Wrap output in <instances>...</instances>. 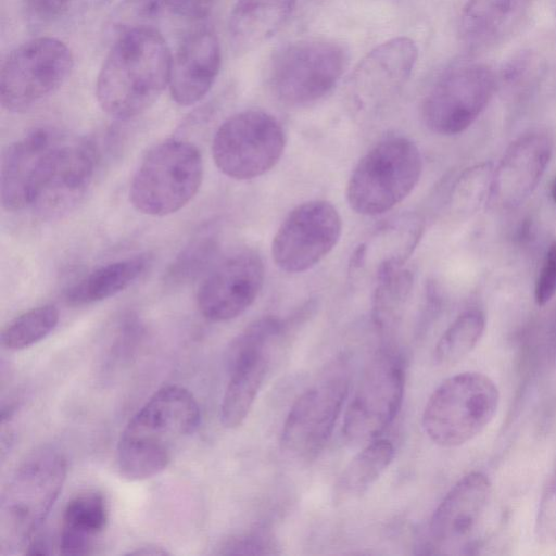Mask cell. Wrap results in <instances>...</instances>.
Listing matches in <instances>:
<instances>
[{"instance_id":"9a60e30c","label":"cell","mask_w":556,"mask_h":556,"mask_svg":"<svg viewBox=\"0 0 556 556\" xmlns=\"http://www.w3.org/2000/svg\"><path fill=\"white\" fill-rule=\"evenodd\" d=\"M64 138L38 128L10 144L1 163V203L8 212L30 210L46 184Z\"/></svg>"},{"instance_id":"e0dca14e","label":"cell","mask_w":556,"mask_h":556,"mask_svg":"<svg viewBox=\"0 0 556 556\" xmlns=\"http://www.w3.org/2000/svg\"><path fill=\"white\" fill-rule=\"evenodd\" d=\"M554 142L543 130H533L510 143L494 167L489 203L511 210L535 190L553 155Z\"/></svg>"},{"instance_id":"f1b7e54d","label":"cell","mask_w":556,"mask_h":556,"mask_svg":"<svg viewBox=\"0 0 556 556\" xmlns=\"http://www.w3.org/2000/svg\"><path fill=\"white\" fill-rule=\"evenodd\" d=\"M494 166L490 162L466 168L454 181L447 205L450 212L464 217L476 213L489 201Z\"/></svg>"},{"instance_id":"7c38bea8","label":"cell","mask_w":556,"mask_h":556,"mask_svg":"<svg viewBox=\"0 0 556 556\" xmlns=\"http://www.w3.org/2000/svg\"><path fill=\"white\" fill-rule=\"evenodd\" d=\"M495 76L485 64L460 61L448 66L426 96L421 114L435 134L466 130L484 111L495 90Z\"/></svg>"},{"instance_id":"7a4b0ae2","label":"cell","mask_w":556,"mask_h":556,"mask_svg":"<svg viewBox=\"0 0 556 556\" xmlns=\"http://www.w3.org/2000/svg\"><path fill=\"white\" fill-rule=\"evenodd\" d=\"M200 407L186 388L168 384L159 389L131 417L118 440L116 464L129 481L162 472L199 428Z\"/></svg>"},{"instance_id":"4fadbf2b","label":"cell","mask_w":556,"mask_h":556,"mask_svg":"<svg viewBox=\"0 0 556 556\" xmlns=\"http://www.w3.org/2000/svg\"><path fill=\"white\" fill-rule=\"evenodd\" d=\"M346 66L341 46L323 39H303L278 51L270 67L275 94L290 105H305L326 96Z\"/></svg>"},{"instance_id":"8992f818","label":"cell","mask_w":556,"mask_h":556,"mask_svg":"<svg viewBox=\"0 0 556 556\" xmlns=\"http://www.w3.org/2000/svg\"><path fill=\"white\" fill-rule=\"evenodd\" d=\"M421 170V154L412 140L387 138L354 167L346 186L349 205L362 215L386 213L414 190Z\"/></svg>"},{"instance_id":"ac0fdd59","label":"cell","mask_w":556,"mask_h":556,"mask_svg":"<svg viewBox=\"0 0 556 556\" xmlns=\"http://www.w3.org/2000/svg\"><path fill=\"white\" fill-rule=\"evenodd\" d=\"M488 477L470 472L455 483L432 514L429 534L444 553L464 548L476 533L490 503Z\"/></svg>"},{"instance_id":"cb8c5ba5","label":"cell","mask_w":556,"mask_h":556,"mask_svg":"<svg viewBox=\"0 0 556 556\" xmlns=\"http://www.w3.org/2000/svg\"><path fill=\"white\" fill-rule=\"evenodd\" d=\"M148 264L149 258L144 255L105 264L72 286L65 300L68 305L83 306L109 299L136 281Z\"/></svg>"},{"instance_id":"ba28073f","label":"cell","mask_w":556,"mask_h":556,"mask_svg":"<svg viewBox=\"0 0 556 556\" xmlns=\"http://www.w3.org/2000/svg\"><path fill=\"white\" fill-rule=\"evenodd\" d=\"M285 147L286 135L280 123L264 111L248 110L230 116L218 127L212 155L224 175L248 180L275 167Z\"/></svg>"},{"instance_id":"3957f363","label":"cell","mask_w":556,"mask_h":556,"mask_svg":"<svg viewBox=\"0 0 556 556\" xmlns=\"http://www.w3.org/2000/svg\"><path fill=\"white\" fill-rule=\"evenodd\" d=\"M67 473L64 455L45 446L15 470L0 502V544L12 553L29 544L62 491Z\"/></svg>"},{"instance_id":"d590c367","label":"cell","mask_w":556,"mask_h":556,"mask_svg":"<svg viewBox=\"0 0 556 556\" xmlns=\"http://www.w3.org/2000/svg\"><path fill=\"white\" fill-rule=\"evenodd\" d=\"M28 5L38 14L52 16L60 14L72 0H26Z\"/></svg>"},{"instance_id":"d6986e66","label":"cell","mask_w":556,"mask_h":556,"mask_svg":"<svg viewBox=\"0 0 556 556\" xmlns=\"http://www.w3.org/2000/svg\"><path fill=\"white\" fill-rule=\"evenodd\" d=\"M98 156L86 140H63L49 177L31 211L41 218H55L73 210L92 184Z\"/></svg>"},{"instance_id":"74e56055","label":"cell","mask_w":556,"mask_h":556,"mask_svg":"<svg viewBox=\"0 0 556 556\" xmlns=\"http://www.w3.org/2000/svg\"><path fill=\"white\" fill-rule=\"evenodd\" d=\"M551 198L552 200L554 201V203H556V177L553 179L552 184H551Z\"/></svg>"},{"instance_id":"6da1fadb","label":"cell","mask_w":556,"mask_h":556,"mask_svg":"<svg viewBox=\"0 0 556 556\" xmlns=\"http://www.w3.org/2000/svg\"><path fill=\"white\" fill-rule=\"evenodd\" d=\"M172 55L163 36L147 25L123 30L99 72L100 108L121 119L147 111L169 83Z\"/></svg>"},{"instance_id":"e575fe53","label":"cell","mask_w":556,"mask_h":556,"mask_svg":"<svg viewBox=\"0 0 556 556\" xmlns=\"http://www.w3.org/2000/svg\"><path fill=\"white\" fill-rule=\"evenodd\" d=\"M275 543L270 534L262 531L248 533L230 539L224 546L222 554H274Z\"/></svg>"},{"instance_id":"9c48e42d","label":"cell","mask_w":556,"mask_h":556,"mask_svg":"<svg viewBox=\"0 0 556 556\" xmlns=\"http://www.w3.org/2000/svg\"><path fill=\"white\" fill-rule=\"evenodd\" d=\"M73 65L71 49L56 38L38 37L23 42L2 63V108L10 112L31 108L65 83Z\"/></svg>"},{"instance_id":"d4e9b609","label":"cell","mask_w":556,"mask_h":556,"mask_svg":"<svg viewBox=\"0 0 556 556\" xmlns=\"http://www.w3.org/2000/svg\"><path fill=\"white\" fill-rule=\"evenodd\" d=\"M394 457V446L387 439L368 442L344 467L333 489L336 504L364 495L388 469Z\"/></svg>"},{"instance_id":"2e32d148","label":"cell","mask_w":556,"mask_h":556,"mask_svg":"<svg viewBox=\"0 0 556 556\" xmlns=\"http://www.w3.org/2000/svg\"><path fill=\"white\" fill-rule=\"evenodd\" d=\"M262 258L251 250L237 251L214 265L197 294L201 314L212 321H227L244 313L264 282Z\"/></svg>"},{"instance_id":"d6a6232c","label":"cell","mask_w":556,"mask_h":556,"mask_svg":"<svg viewBox=\"0 0 556 556\" xmlns=\"http://www.w3.org/2000/svg\"><path fill=\"white\" fill-rule=\"evenodd\" d=\"M535 535L542 543H556V471L548 480L539 503Z\"/></svg>"},{"instance_id":"52a82bcc","label":"cell","mask_w":556,"mask_h":556,"mask_svg":"<svg viewBox=\"0 0 556 556\" xmlns=\"http://www.w3.org/2000/svg\"><path fill=\"white\" fill-rule=\"evenodd\" d=\"M350 389L344 362L336 363L292 404L283 422L280 445L290 458L308 463L326 446Z\"/></svg>"},{"instance_id":"8fae6325","label":"cell","mask_w":556,"mask_h":556,"mask_svg":"<svg viewBox=\"0 0 556 556\" xmlns=\"http://www.w3.org/2000/svg\"><path fill=\"white\" fill-rule=\"evenodd\" d=\"M283 331L282 320L266 316L253 321L232 341L228 353L229 379L220 403V422L225 428L239 427L249 415Z\"/></svg>"},{"instance_id":"603a6c76","label":"cell","mask_w":556,"mask_h":556,"mask_svg":"<svg viewBox=\"0 0 556 556\" xmlns=\"http://www.w3.org/2000/svg\"><path fill=\"white\" fill-rule=\"evenodd\" d=\"M108 506L98 491H84L66 504L60 532V553L64 555L91 554L96 540L105 529Z\"/></svg>"},{"instance_id":"ffe728a7","label":"cell","mask_w":556,"mask_h":556,"mask_svg":"<svg viewBox=\"0 0 556 556\" xmlns=\"http://www.w3.org/2000/svg\"><path fill=\"white\" fill-rule=\"evenodd\" d=\"M220 46L207 29L188 36L172 56L169 91L179 105L202 100L214 85L220 68Z\"/></svg>"},{"instance_id":"277c9868","label":"cell","mask_w":556,"mask_h":556,"mask_svg":"<svg viewBox=\"0 0 556 556\" xmlns=\"http://www.w3.org/2000/svg\"><path fill=\"white\" fill-rule=\"evenodd\" d=\"M202 179L199 149L185 139H167L151 148L141 160L130 184L129 200L142 214L166 216L194 198Z\"/></svg>"},{"instance_id":"5b68a950","label":"cell","mask_w":556,"mask_h":556,"mask_svg":"<svg viewBox=\"0 0 556 556\" xmlns=\"http://www.w3.org/2000/svg\"><path fill=\"white\" fill-rule=\"evenodd\" d=\"M498 400V389L486 375L457 374L445 379L429 396L422 412V429L437 445H463L490 424Z\"/></svg>"},{"instance_id":"484cf974","label":"cell","mask_w":556,"mask_h":556,"mask_svg":"<svg viewBox=\"0 0 556 556\" xmlns=\"http://www.w3.org/2000/svg\"><path fill=\"white\" fill-rule=\"evenodd\" d=\"M521 0H467L460 15L459 34L471 49L493 42L509 26Z\"/></svg>"},{"instance_id":"4316f807","label":"cell","mask_w":556,"mask_h":556,"mask_svg":"<svg viewBox=\"0 0 556 556\" xmlns=\"http://www.w3.org/2000/svg\"><path fill=\"white\" fill-rule=\"evenodd\" d=\"M414 285V274L404 266L376 278L372 298V320L384 336H391L400 325Z\"/></svg>"},{"instance_id":"7402d4cb","label":"cell","mask_w":556,"mask_h":556,"mask_svg":"<svg viewBox=\"0 0 556 556\" xmlns=\"http://www.w3.org/2000/svg\"><path fill=\"white\" fill-rule=\"evenodd\" d=\"M295 3L296 0H237L228 23L233 50L247 52L273 37Z\"/></svg>"},{"instance_id":"30bf717a","label":"cell","mask_w":556,"mask_h":556,"mask_svg":"<svg viewBox=\"0 0 556 556\" xmlns=\"http://www.w3.org/2000/svg\"><path fill=\"white\" fill-rule=\"evenodd\" d=\"M405 372L401 354L388 346L364 369L345 410L343 434L351 443L370 442L396 417L404 395Z\"/></svg>"},{"instance_id":"836d02e7","label":"cell","mask_w":556,"mask_h":556,"mask_svg":"<svg viewBox=\"0 0 556 556\" xmlns=\"http://www.w3.org/2000/svg\"><path fill=\"white\" fill-rule=\"evenodd\" d=\"M556 294V240L548 247L534 285V300L545 305Z\"/></svg>"},{"instance_id":"5bb4252c","label":"cell","mask_w":556,"mask_h":556,"mask_svg":"<svg viewBox=\"0 0 556 556\" xmlns=\"http://www.w3.org/2000/svg\"><path fill=\"white\" fill-rule=\"evenodd\" d=\"M342 219L326 200H311L294 207L278 227L271 242L275 264L290 274L318 264L337 245Z\"/></svg>"},{"instance_id":"8d00e7d4","label":"cell","mask_w":556,"mask_h":556,"mask_svg":"<svg viewBox=\"0 0 556 556\" xmlns=\"http://www.w3.org/2000/svg\"><path fill=\"white\" fill-rule=\"evenodd\" d=\"M170 553L164 549L163 547L155 545L141 546L140 548H136L127 555H143V556H159V555H169Z\"/></svg>"},{"instance_id":"83f0119b","label":"cell","mask_w":556,"mask_h":556,"mask_svg":"<svg viewBox=\"0 0 556 556\" xmlns=\"http://www.w3.org/2000/svg\"><path fill=\"white\" fill-rule=\"evenodd\" d=\"M484 328L485 317L482 311L470 308L458 315L434 346L435 363L441 366L458 363L475 349Z\"/></svg>"},{"instance_id":"f546056e","label":"cell","mask_w":556,"mask_h":556,"mask_svg":"<svg viewBox=\"0 0 556 556\" xmlns=\"http://www.w3.org/2000/svg\"><path fill=\"white\" fill-rule=\"evenodd\" d=\"M59 311L53 305L31 308L9 323L1 332V344L20 351L45 339L59 323Z\"/></svg>"},{"instance_id":"44dd1931","label":"cell","mask_w":556,"mask_h":556,"mask_svg":"<svg viewBox=\"0 0 556 556\" xmlns=\"http://www.w3.org/2000/svg\"><path fill=\"white\" fill-rule=\"evenodd\" d=\"M417 58L418 49L410 38L389 39L357 64L351 78L352 86L359 97L395 91L409 79Z\"/></svg>"},{"instance_id":"1f68e13d","label":"cell","mask_w":556,"mask_h":556,"mask_svg":"<svg viewBox=\"0 0 556 556\" xmlns=\"http://www.w3.org/2000/svg\"><path fill=\"white\" fill-rule=\"evenodd\" d=\"M214 2L215 0H126L122 4L121 16L125 21L130 17L131 22L164 14L201 20L208 15Z\"/></svg>"},{"instance_id":"4dcf8cb0","label":"cell","mask_w":556,"mask_h":556,"mask_svg":"<svg viewBox=\"0 0 556 556\" xmlns=\"http://www.w3.org/2000/svg\"><path fill=\"white\" fill-rule=\"evenodd\" d=\"M218 243L214 235L203 232L193 238L169 265L165 281L169 286L188 283L208 269L217 255Z\"/></svg>"}]
</instances>
